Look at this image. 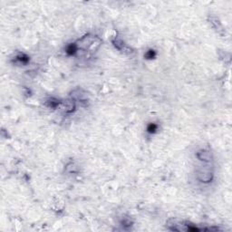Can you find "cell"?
<instances>
[{
    "mask_svg": "<svg viewBox=\"0 0 232 232\" xmlns=\"http://www.w3.org/2000/svg\"><path fill=\"white\" fill-rule=\"evenodd\" d=\"M198 178L202 182H209L213 178V172L210 171L209 168L203 167L198 171Z\"/></svg>",
    "mask_w": 232,
    "mask_h": 232,
    "instance_id": "obj_1",
    "label": "cell"
},
{
    "mask_svg": "<svg viewBox=\"0 0 232 232\" xmlns=\"http://www.w3.org/2000/svg\"><path fill=\"white\" fill-rule=\"evenodd\" d=\"M198 158L200 160V161H209L210 159H211V156H210V153L208 152H205V151H202L198 153Z\"/></svg>",
    "mask_w": 232,
    "mask_h": 232,
    "instance_id": "obj_2",
    "label": "cell"
},
{
    "mask_svg": "<svg viewBox=\"0 0 232 232\" xmlns=\"http://www.w3.org/2000/svg\"><path fill=\"white\" fill-rule=\"evenodd\" d=\"M156 130H157V125H155L154 124H150L149 127H148V132L149 133H154Z\"/></svg>",
    "mask_w": 232,
    "mask_h": 232,
    "instance_id": "obj_3",
    "label": "cell"
}]
</instances>
